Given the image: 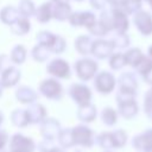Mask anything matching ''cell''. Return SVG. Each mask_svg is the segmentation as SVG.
Instances as JSON below:
<instances>
[{
  "label": "cell",
  "mask_w": 152,
  "mask_h": 152,
  "mask_svg": "<svg viewBox=\"0 0 152 152\" xmlns=\"http://www.w3.org/2000/svg\"><path fill=\"white\" fill-rule=\"evenodd\" d=\"M50 6H51V4H45V5H43L39 10H38V19L40 20V21H48L49 20V18H50V15H51V10H50Z\"/></svg>",
  "instance_id": "27"
},
{
  "label": "cell",
  "mask_w": 152,
  "mask_h": 152,
  "mask_svg": "<svg viewBox=\"0 0 152 152\" xmlns=\"http://www.w3.org/2000/svg\"><path fill=\"white\" fill-rule=\"evenodd\" d=\"M30 125L31 124H42L46 119V109L40 103H32L26 109Z\"/></svg>",
  "instance_id": "9"
},
{
  "label": "cell",
  "mask_w": 152,
  "mask_h": 152,
  "mask_svg": "<svg viewBox=\"0 0 152 152\" xmlns=\"http://www.w3.org/2000/svg\"><path fill=\"white\" fill-rule=\"evenodd\" d=\"M1 18L5 23H11V24H14L19 18H18V12L13 8V7H6L2 13H1Z\"/></svg>",
  "instance_id": "23"
},
{
  "label": "cell",
  "mask_w": 152,
  "mask_h": 152,
  "mask_svg": "<svg viewBox=\"0 0 152 152\" xmlns=\"http://www.w3.org/2000/svg\"><path fill=\"white\" fill-rule=\"evenodd\" d=\"M96 118V108L94 104L89 103V104H86V106H81L78 107V110H77V119L84 124H88V122H91L94 121Z\"/></svg>",
  "instance_id": "11"
},
{
  "label": "cell",
  "mask_w": 152,
  "mask_h": 152,
  "mask_svg": "<svg viewBox=\"0 0 152 152\" xmlns=\"http://www.w3.org/2000/svg\"><path fill=\"white\" fill-rule=\"evenodd\" d=\"M113 134V140H114V146L115 148H121L127 144V134L122 129H115L112 131Z\"/></svg>",
  "instance_id": "22"
},
{
  "label": "cell",
  "mask_w": 152,
  "mask_h": 152,
  "mask_svg": "<svg viewBox=\"0 0 152 152\" xmlns=\"http://www.w3.org/2000/svg\"><path fill=\"white\" fill-rule=\"evenodd\" d=\"M56 1H57L58 4H66L68 0H56Z\"/></svg>",
  "instance_id": "36"
},
{
  "label": "cell",
  "mask_w": 152,
  "mask_h": 152,
  "mask_svg": "<svg viewBox=\"0 0 152 152\" xmlns=\"http://www.w3.org/2000/svg\"><path fill=\"white\" fill-rule=\"evenodd\" d=\"M104 152H110V151H104Z\"/></svg>",
  "instance_id": "38"
},
{
  "label": "cell",
  "mask_w": 152,
  "mask_h": 152,
  "mask_svg": "<svg viewBox=\"0 0 152 152\" xmlns=\"http://www.w3.org/2000/svg\"><path fill=\"white\" fill-rule=\"evenodd\" d=\"M38 150H39L40 152H65L63 148L57 147V146H55L51 141H46V140H43V141L38 145Z\"/></svg>",
  "instance_id": "25"
},
{
  "label": "cell",
  "mask_w": 152,
  "mask_h": 152,
  "mask_svg": "<svg viewBox=\"0 0 152 152\" xmlns=\"http://www.w3.org/2000/svg\"><path fill=\"white\" fill-rule=\"evenodd\" d=\"M114 84H115L114 77L108 72H101L95 80V87H96L97 91H100L102 94L110 93L114 88Z\"/></svg>",
  "instance_id": "8"
},
{
  "label": "cell",
  "mask_w": 152,
  "mask_h": 152,
  "mask_svg": "<svg viewBox=\"0 0 152 152\" xmlns=\"http://www.w3.org/2000/svg\"><path fill=\"white\" fill-rule=\"evenodd\" d=\"M0 96H1V84H0Z\"/></svg>",
  "instance_id": "37"
},
{
  "label": "cell",
  "mask_w": 152,
  "mask_h": 152,
  "mask_svg": "<svg viewBox=\"0 0 152 152\" xmlns=\"http://www.w3.org/2000/svg\"><path fill=\"white\" fill-rule=\"evenodd\" d=\"M8 141H10V137L7 132L0 128V152H7L6 147L8 145Z\"/></svg>",
  "instance_id": "30"
},
{
  "label": "cell",
  "mask_w": 152,
  "mask_h": 152,
  "mask_svg": "<svg viewBox=\"0 0 152 152\" xmlns=\"http://www.w3.org/2000/svg\"><path fill=\"white\" fill-rule=\"evenodd\" d=\"M70 21L72 25H86L88 27H91L95 24L94 15L89 12L86 13H75L71 15Z\"/></svg>",
  "instance_id": "14"
},
{
  "label": "cell",
  "mask_w": 152,
  "mask_h": 152,
  "mask_svg": "<svg viewBox=\"0 0 152 152\" xmlns=\"http://www.w3.org/2000/svg\"><path fill=\"white\" fill-rule=\"evenodd\" d=\"M7 147V152H34L37 145L32 138L21 133H14L10 138Z\"/></svg>",
  "instance_id": "2"
},
{
  "label": "cell",
  "mask_w": 152,
  "mask_h": 152,
  "mask_svg": "<svg viewBox=\"0 0 152 152\" xmlns=\"http://www.w3.org/2000/svg\"><path fill=\"white\" fill-rule=\"evenodd\" d=\"M119 113L125 119H132L138 113V104L134 100L119 102Z\"/></svg>",
  "instance_id": "12"
},
{
  "label": "cell",
  "mask_w": 152,
  "mask_h": 152,
  "mask_svg": "<svg viewBox=\"0 0 152 152\" xmlns=\"http://www.w3.org/2000/svg\"><path fill=\"white\" fill-rule=\"evenodd\" d=\"M76 71L80 78L82 80H89L94 72L96 71V63L93 62L91 59H81L76 63Z\"/></svg>",
  "instance_id": "7"
},
{
  "label": "cell",
  "mask_w": 152,
  "mask_h": 152,
  "mask_svg": "<svg viewBox=\"0 0 152 152\" xmlns=\"http://www.w3.org/2000/svg\"><path fill=\"white\" fill-rule=\"evenodd\" d=\"M19 76H20V72L17 71L14 68H8L4 74H2V77H1V84L4 87H12L14 86L18 80H19Z\"/></svg>",
  "instance_id": "18"
},
{
  "label": "cell",
  "mask_w": 152,
  "mask_h": 152,
  "mask_svg": "<svg viewBox=\"0 0 152 152\" xmlns=\"http://www.w3.org/2000/svg\"><path fill=\"white\" fill-rule=\"evenodd\" d=\"M20 11L24 14H32L33 12V5L28 0H23L20 4Z\"/></svg>",
  "instance_id": "31"
},
{
  "label": "cell",
  "mask_w": 152,
  "mask_h": 152,
  "mask_svg": "<svg viewBox=\"0 0 152 152\" xmlns=\"http://www.w3.org/2000/svg\"><path fill=\"white\" fill-rule=\"evenodd\" d=\"M69 11H70V7H69L66 4H58L57 7H56V10H55V13H53V14H55V17H56L57 19L64 20V19L66 18Z\"/></svg>",
  "instance_id": "26"
},
{
  "label": "cell",
  "mask_w": 152,
  "mask_h": 152,
  "mask_svg": "<svg viewBox=\"0 0 152 152\" xmlns=\"http://www.w3.org/2000/svg\"><path fill=\"white\" fill-rule=\"evenodd\" d=\"M91 2L95 7H101L104 4V0H91Z\"/></svg>",
  "instance_id": "33"
},
{
  "label": "cell",
  "mask_w": 152,
  "mask_h": 152,
  "mask_svg": "<svg viewBox=\"0 0 152 152\" xmlns=\"http://www.w3.org/2000/svg\"><path fill=\"white\" fill-rule=\"evenodd\" d=\"M114 25L118 30H120L121 32L126 30L127 27V20H126V17L120 12V11H116L115 14H114Z\"/></svg>",
  "instance_id": "24"
},
{
  "label": "cell",
  "mask_w": 152,
  "mask_h": 152,
  "mask_svg": "<svg viewBox=\"0 0 152 152\" xmlns=\"http://www.w3.org/2000/svg\"><path fill=\"white\" fill-rule=\"evenodd\" d=\"M74 146H80L84 148H91L95 145V133L91 128L86 125H77L71 128Z\"/></svg>",
  "instance_id": "1"
},
{
  "label": "cell",
  "mask_w": 152,
  "mask_h": 152,
  "mask_svg": "<svg viewBox=\"0 0 152 152\" xmlns=\"http://www.w3.org/2000/svg\"><path fill=\"white\" fill-rule=\"evenodd\" d=\"M132 146L140 152H152V128L135 135L132 139Z\"/></svg>",
  "instance_id": "6"
},
{
  "label": "cell",
  "mask_w": 152,
  "mask_h": 152,
  "mask_svg": "<svg viewBox=\"0 0 152 152\" xmlns=\"http://www.w3.org/2000/svg\"><path fill=\"white\" fill-rule=\"evenodd\" d=\"M101 119H102V122L107 126H113L116 124L118 121V113L110 108V107H106L102 113H101Z\"/></svg>",
  "instance_id": "20"
},
{
  "label": "cell",
  "mask_w": 152,
  "mask_h": 152,
  "mask_svg": "<svg viewBox=\"0 0 152 152\" xmlns=\"http://www.w3.org/2000/svg\"><path fill=\"white\" fill-rule=\"evenodd\" d=\"M62 131L59 121H57L53 118H46L40 124V134L46 141H55L57 140L59 133Z\"/></svg>",
  "instance_id": "3"
},
{
  "label": "cell",
  "mask_w": 152,
  "mask_h": 152,
  "mask_svg": "<svg viewBox=\"0 0 152 152\" xmlns=\"http://www.w3.org/2000/svg\"><path fill=\"white\" fill-rule=\"evenodd\" d=\"M11 121L14 126L24 128L26 126L30 125V120H28V115L26 109H15L12 112L11 114Z\"/></svg>",
  "instance_id": "13"
},
{
  "label": "cell",
  "mask_w": 152,
  "mask_h": 152,
  "mask_svg": "<svg viewBox=\"0 0 152 152\" xmlns=\"http://www.w3.org/2000/svg\"><path fill=\"white\" fill-rule=\"evenodd\" d=\"M39 91L48 99L51 100H58L62 97L63 94V89L62 86L56 81V80H45L44 82H42V84L39 86Z\"/></svg>",
  "instance_id": "4"
},
{
  "label": "cell",
  "mask_w": 152,
  "mask_h": 152,
  "mask_svg": "<svg viewBox=\"0 0 152 152\" xmlns=\"http://www.w3.org/2000/svg\"><path fill=\"white\" fill-rule=\"evenodd\" d=\"M69 93H70V96L72 97V100L78 104V107L90 103L91 91L88 87H86L83 84H72Z\"/></svg>",
  "instance_id": "5"
},
{
  "label": "cell",
  "mask_w": 152,
  "mask_h": 152,
  "mask_svg": "<svg viewBox=\"0 0 152 152\" xmlns=\"http://www.w3.org/2000/svg\"><path fill=\"white\" fill-rule=\"evenodd\" d=\"M4 122V114L0 112V126H1V124Z\"/></svg>",
  "instance_id": "35"
},
{
  "label": "cell",
  "mask_w": 152,
  "mask_h": 152,
  "mask_svg": "<svg viewBox=\"0 0 152 152\" xmlns=\"http://www.w3.org/2000/svg\"><path fill=\"white\" fill-rule=\"evenodd\" d=\"M57 141L59 144V147L63 150L74 147V140H72V134H71V128H62Z\"/></svg>",
  "instance_id": "17"
},
{
  "label": "cell",
  "mask_w": 152,
  "mask_h": 152,
  "mask_svg": "<svg viewBox=\"0 0 152 152\" xmlns=\"http://www.w3.org/2000/svg\"><path fill=\"white\" fill-rule=\"evenodd\" d=\"M17 99L19 102L21 103H28V104H32L36 99H37V94L31 89V88H27V87H20L17 93Z\"/></svg>",
  "instance_id": "15"
},
{
  "label": "cell",
  "mask_w": 152,
  "mask_h": 152,
  "mask_svg": "<svg viewBox=\"0 0 152 152\" xmlns=\"http://www.w3.org/2000/svg\"><path fill=\"white\" fill-rule=\"evenodd\" d=\"M135 24L138 25V27L140 28V31H142L144 33H150L152 31V21H151V18L145 12H141V13H139L137 15Z\"/></svg>",
  "instance_id": "19"
},
{
  "label": "cell",
  "mask_w": 152,
  "mask_h": 152,
  "mask_svg": "<svg viewBox=\"0 0 152 152\" xmlns=\"http://www.w3.org/2000/svg\"><path fill=\"white\" fill-rule=\"evenodd\" d=\"M49 72L57 76V77H69V66L62 59H55L50 63L48 68Z\"/></svg>",
  "instance_id": "10"
},
{
  "label": "cell",
  "mask_w": 152,
  "mask_h": 152,
  "mask_svg": "<svg viewBox=\"0 0 152 152\" xmlns=\"http://www.w3.org/2000/svg\"><path fill=\"white\" fill-rule=\"evenodd\" d=\"M124 63H125V59H124V57H122L121 55H115V56H113V58H112V61H110L112 68H115V69L120 68Z\"/></svg>",
  "instance_id": "32"
},
{
  "label": "cell",
  "mask_w": 152,
  "mask_h": 152,
  "mask_svg": "<svg viewBox=\"0 0 152 152\" xmlns=\"http://www.w3.org/2000/svg\"><path fill=\"white\" fill-rule=\"evenodd\" d=\"M95 144H97L104 151H110L115 148L114 146V140H113V134L112 132H102L96 137Z\"/></svg>",
  "instance_id": "16"
},
{
  "label": "cell",
  "mask_w": 152,
  "mask_h": 152,
  "mask_svg": "<svg viewBox=\"0 0 152 152\" xmlns=\"http://www.w3.org/2000/svg\"><path fill=\"white\" fill-rule=\"evenodd\" d=\"M75 44H76V48H77V50L80 52L86 53V52H88V48H89L90 42H89V38L88 37H80L78 40Z\"/></svg>",
  "instance_id": "28"
},
{
  "label": "cell",
  "mask_w": 152,
  "mask_h": 152,
  "mask_svg": "<svg viewBox=\"0 0 152 152\" xmlns=\"http://www.w3.org/2000/svg\"><path fill=\"white\" fill-rule=\"evenodd\" d=\"M110 44L108 42H103V40H99L94 44V48H93V53L99 56L100 58H103L104 56H107L110 51Z\"/></svg>",
  "instance_id": "21"
},
{
  "label": "cell",
  "mask_w": 152,
  "mask_h": 152,
  "mask_svg": "<svg viewBox=\"0 0 152 152\" xmlns=\"http://www.w3.org/2000/svg\"><path fill=\"white\" fill-rule=\"evenodd\" d=\"M113 4H124L126 0H110Z\"/></svg>",
  "instance_id": "34"
},
{
  "label": "cell",
  "mask_w": 152,
  "mask_h": 152,
  "mask_svg": "<svg viewBox=\"0 0 152 152\" xmlns=\"http://www.w3.org/2000/svg\"><path fill=\"white\" fill-rule=\"evenodd\" d=\"M25 58V50L23 46H15V49L12 52V59L17 63H21Z\"/></svg>",
  "instance_id": "29"
}]
</instances>
